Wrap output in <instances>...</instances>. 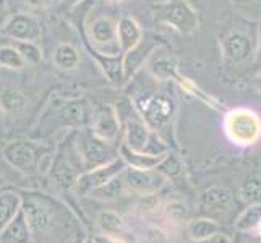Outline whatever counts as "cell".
Listing matches in <instances>:
<instances>
[{
    "label": "cell",
    "mask_w": 261,
    "mask_h": 243,
    "mask_svg": "<svg viewBox=\"0 0 261 243\" xmlns=\"http://www.w3.org/2000/svg\"><path fill=\"white\" fill-rule=\"evenodd\" d=\"M224 128H226L227 137L242 146L253 145L261 137V120L250 109L230 111L224 122Z\"/></svg>",
    "instance_id": "6da1fadb"
},
{
    "label": "cell",
    "mask_w": 261,
    "mask_h": 243,
    "mask_svg": "<svg viewBox=\"0 0 261 243\" xmlns=\"http://www.w3.org/2000/svg\"><path fill=\"white\" fill-rule=\"evenodd\" d=\"M44 154H46V151L42 146L28 140L10 141L4 148V159L23 174L36 172Z\"/></svg>",
    "instance_id": "7a4b0ae2"
},
{
    "label": "cell",
    "mask_w": 261,
    "mask_h": 243,
    "mask_svg": "<svg viewBox=\"0 0 261 243\" xmlns=\"http://www.w3.org/2000/svg\"><path fill=\"white\" fill-rule=\"evenodd\" d=\"M76 151L88 170L112 162L111 149L107 148L106 141L97 138L94 133H88V131L80 133V137L76 140Z\"/></svg>",
    "instance_id": "3957f363"
},
{
    "label": "cell",
    "mask_w": 261,
    "mask_h": 243,
    "mask_svg": "<svg viewBox=\"0 0 261 243\" xmlns=\"http://www.w3.org/2000/svg\"><path fill=\"white\" fill-rule=\"evenodd\" d=\"M2 36H7L13 41H31L36 42L42 34L41 23L33 15L16 13L8 18V21L0 31Z\"/></svg>",
    "instance_id": "277c9868"
},
{
    "label": "cell",
    "mask_w": 261,
    "mask_h": 243,
    "mask_svg": "<svg viewBox=\"0 0 261 243\" xmlns=\"http://www.w3.org/2000/svg\"><path fill=\"white\" fill-rule=\"evenodd\" d=\"M119 172H120V164L117 160H112L106 166L88 170L86 174L78 177L76 183H75L76 192L82 193V195L89 193L91 190H94V188L101 186V185L109 182V180H112Z\"/></svg>",
    "instance_id": "5b68a950"
},
{
    "label": "cell",
    "mask_w": 261,
    "mask_h": 243,
    "mask_svg": "<svg viewBox=\"0 0 261 243\" xmlns=\"http://www.w3.org/2000/svg\"><path fill=\"white\" fill-rule=\"evenodd\" d=\"M138 105L151 128L164 127L169 122L170 115H172V102L161 96L145 99V101H141Z\"/></svg>",
    "instance_id": "8992f818"
},
{
    "label": "cell",
    "mask_w": 261,
    "mask_h": 243,
    "mask_svg": "<svg viewBox=\"0 0 261 243\" xmlns=\"http://www.w3.org/2000/svg\"><path fill=\"white\" fill-rule=\"evenodd\" d=\"M161 18L172 24L174 28L184 31V33H190L195 26H196V16L193 13V10L188 7L185 2H172V4H167L166 5V10L161 15Z\"/></svg>",
    "instance_id": "52a82bcc"
},
{
    "label": "cell",
    "mask_w": 261,
    "mask_h": 243,
    "mask_svg": "<svg viewBox=\"0 0 261 243\" xmlns=\"http://www.w3.org/2000/svg\"><path fill=\"white\" fill-rule=\"evenodd\" d=\"M23 212L28 219L33 237H39L46 233L52 226V214L44 204L36 200L23 201Z\"/></svg>",
    "instance_id": "ba28073f"
},
{
    "label": "cell",
    "mask_w": 261,
    "mask_h": 243,
    "mask_svg": "<svg viewBox=\"0 0 261 243\" xmlns=\"http://www.w3.org/2000/svg\"><path fill=\"white\" fill-rule=\"evenodd\" d=\"M127 185L133 192L141 195H152L164 185V177L161 174H152L149 170L130 169L127 172Z\"/></svg>",
    "instance_id": "9c48e42d"
},
{
    "label": "cell",
    "mask_w": 261,
    "mask_h": 243,
    "mask_svg": "<svg viewBox=\"0 0 261 243\" xmlns=\"http://www.w3.org/2000/svg\"><path fill=\"white\" fill-rule=\"evenodd\" d=\"M31 238L33 232L21 208V211L15 215L13 221L0 232V243H30Z\"/></svg>",
    "instance_id": "30bf717a"
},
{
    "label": "cell",
    "mask_w": 261,
    "mask_h": 243,
    "mask_svg": "<svg viewBox=\"0 0 261 243\" xmlns=\"http://www.w3.org/2000/svg\"><path fill=\"white\" fill-rule=\"evenodd\" d=\"M119 119H117V114L112 107H102L101 112L97 114L94 127H93V133L96 134L97 138H101L106 143H111L117 133H119Z\"/></svg>",
    "instance_id": "8fae6325"
},
{
    "label": "cell",
    "mask_w": 261,
    "mask_h": 243,
    "mask_svg": "<svg viewBox=\"0 0 261 243\" xmlns=\"http://www.w3.org/2000/svg\"><path fill=\"white\" fill-rule=\"evenodd\" d=\"M89 38L97 47L111 46L119 42V33H117V23L111 18H97L89 28Z\"/></svg>",
    "instance_id": "7c38bea8"
},
{
    "label": "cell",
    "mask_w": 261,
    "mask_h": 243,
    "mask_svg": "<svg viewBox=\"0 0 261 243\" xmlns=\"http://www.w3.org/2000/svg\"><path fill=\"white\" fill-rule=\"evenodd\" d=\"M23 208V198L15 192L0 193V232H2L13 218Z\"/></svg>",
    "instance_id": "4fadbf2b"
},
{
    "label": "cell",
    "mask_w": 261,
    "mask_h": 243,
    "mask_svg": "<svg viewBox=\"0 0 261 243\" xmlns=\"http://www.w3.org/2000/svg\"><path fill=\"white\" fill-rule=\"evenodd\" d=\"M122 157L127 160L133 169L151 170V169L158 167L166 156L164 154L152 156V154H146V152H138V151L130 149L127 145H123L122 146Z\"/></svg>",
    "instance_id": "5bb4252c"
},
{
    "label": "cell",
    "mask_w": 261,
    "mask_h": 243,
    "mask_svg": "<svg viewBox=\"0 0 261 243\" xmlns=\"http://www.w3.org/2000/svg\"><path fill=\"white\" fill-rule=\"evenodd\" d=\"M117 33H119V42L125 50L133 49L141 39V30L133 18H122L117 23Z\"/></svg>",
    "instance_id": "9a60e30c"
},
{
    "label": "cell",
    "mask_w": 261,
    "mask_h": 243,
    "mask_svg": "<svg viewBox=\"0 0 261 243\" xmlns=\"http://www.w3.org/2000/svg\"><path fill=\"white\" fill-rule=\"evenodd\" d=\"M0 107L7 114H21L28 107V97L15 88H5L0 93Z\"/></svg>",
    "instance_id": "2e32d148"
},
{
    "label": "cell",
    "mask_w": 261,
    "mask_h": 243,
    "mask_svg": "<svg viewBox=\"0 0 261 243\" xmlns=\"http://www.w3.org/2000/svg\"><path fill=\"white\" fill-rule=\"evenodd\" d=\"M59 119L64 125H73L80 127L88 120V109L85 102H67L59 111Z\"/></svg>",
    "instance_id": "e0dca14e"
},
{
    "label": "cell",
    "mask_w": 261,
    "mask_h": 243,
    "mask_svg": "<svg viewBox=\"0 0 261 243\" xmlns=\"http://www.w3.org/2000/svg\"><path fill=\"white\" fill-rule=\"evenodd\" d=\"M224 49H226V53L232 60H242L248 56L250 44L244 34L230 33L227 38L224 39Z\"/></svg>",
    "instance_id": "ac0fdd59"
},
{
    "label": "cell",
    "mask_w": 261,
    "mask_h": 243,
    "mask_svg": "<svg viewBox=\"0 0 261 243\" xmlns=\"http://www.w3.org/2000/svg\"><path fill=\"white\" fill-rule=\"evenodd\" d=\"M52 59L56 67H59L60 70H73L80 64V53L70 44H59L54 50Z\"/></svg>",
    "instance_id": "d6986e66"
},
{
    "label": "cell",
    "mask_w": 261,
    "mask_h": 243,
    "mask_svg": "<svg viewBox=\"0 0 261 243\" xmlns=\"http://www.w3.org/2000/svg\"><path fill=\"white\" fill-rule=\"evenodd\" d=\"M149 133L148 128L143 123L138 122H130L128 123V131H127V146L133 151L145 152L148 143H149Z\"/></svg>",
    "instance_id": "ffe728a7"
},
{
    "label": "cell",
    "mask_w": 261,
    "mask_h": 243,
    "mask_svg": "<svg viewBox=\"0 0 261 243\" xmlns=\"http://www.w3.org/2000/svg\"><path fill=\"white\" fill-rule=\"evenodd\" d=\"M219 232V224L211 219H195L188 224V235L192 240L206 241Z\"/></svg>",
    "instance_id": "44dd1931"
},
{
    "label": "cell",
    "mask_w": 261,
    "mask_h": 243,
    "mask_svg": "<svg viewBox=\"0 0 261 243\" xmlns=\"http://www.w3.org/2000/svg\"><path fill=\"white\" fill-rule=\"evenodd\" d=\"M0 65L10 70H21L28 64H26V60L23 59L20 50H18L10 41L8 44L0 46Z\"/></svg>",
    "instance_id": "7402d4cb"
},
{
    "label": "cell",
    "mask_w": 261,
    "mask_h": 243,
    "mask_svg": "<svg viewBox=\"0 0 261 243\" xmlns=\"http://www.w3.org/2000/svg\"><path fill=\"white\" fill-rule=\"evenodd\" d=\"M232 201L230 190L224 186H211L203 195V203L206 206H211L213 209H222Z\"/></svg>",
    "instance_id": "603a6c76"
},
{
    "label": "cell",
    "mask_w": 261,
    "mask_h": 243,
    "mask_svg": "<svg viewBox=\"0 0 261 243\" xmlns=\"http://www.w3.org/2000/svg\"><path fill=\"white\" fill-rule=\"evenodd\" d=\"M52 177L56 178V182L65 188H70L76 183V174L73 167L70 166V162L65 159H59L56 164L52 166Z\"/></svg>",
    "instance_id": "cb8c5ba5"
},
{
    "label": "cell",
    "mask_w": 261,
    "mask_h": 243,
    "mask_svg": "<svg viewBox=\"0 0 261 243\" xmlns=\"http://www.w3.org/2000/svg\"><path fill=\"white\" fill-rule=\"evenodd\" d=\"M97 226L107 235H114V233H119L123 229V221L114 211H102L97 215Z\"/></svg>",
    "instance_id": "d4e9b609"
},
{
    "label": "cell",
    "mask_w": 261,
    "mask_h": 243,
    "mask_svg": "<svg viewBox=\"0 0 261 243\" xmlns=\"http://www.w3.org/2000/svg\"><path fill=\"white\" fill-rule=\"evenodd\" d=\"M122 192H123V180L114 177L107 183L91 190L88 195H91L93 198H99V200H114V198L120 196Z\"/></svg>",
    "instance_id": "484cf974"
},
{
    "label": "cell",
    "mask_w": 261,
    "mask_h": 243,
    "mask_svg": "<svg viewBox=\"0 0 261 243\" xmlns=\"http://www.w3.org/2000/svg\"><path fill=\"white\" fill-rule=\"evenodd\" d=\"M261 226V204H253L240 215L236 227L240 232H248Z\"/></svg>",
    "instance_id": "4316f807"
},
{
    "label": "cell",
    "mask_w": 261,
    "mask_h": 243,
    "mask_svg": "<svg viewBox=\"0 0 261 243\" xmlns=\"http://www.w3.org/2000/svg\"><path fill=\"white\" fill-rule=\"evenodd\" d=\"M12 44L18 50H20L23 59L26 60V64L36 65V64H39V62H41L42 53H41V49L36 46V42H31V41H13L12 39Z\"/></svg>",
    "instance_id": "83f0119b"
},
{
    "label": "cell",
    "mask_w": 261,
    "mask_h": 243,
    "mask_svg": "<svg viewBox=\"0 0 261 243\" xmlns=\"http://www.w3.org/2000/svg\"><path fill=\"white\" fill-rule=\"evenodd\" d=\"M242 198L247 203H261V182L250 180L242 186Z\"/></svg>",
    "instance_id": "f1b7e54d"
},
{
    "label": "cell",
    "mask_w": 261,
    "mask_h": 243,
    "mask_svg": "<svg viewBox=\"0 0 261 243\" xmlns=\"http://www.w3.org/2000/svg\"><path fill=\"white\" fill-rule=\"evenodd\" d=\"M166 214L175 222H182L188 218V208L182 201H172L166 204Z\"/></svg>",
    "instance_id": "f546056e"
},
{
    "label": "cell",
    "mask_w": 261,
    "mask_h": 243,
    "mask_svg": "<svg viewBox=\"0 0 261 243\" xmlns=\"http://www.w3.org/2000/svg\"><path fill=\"white\" fill-rule=\"evenodd\" d=\"M158 169H159V172H164L170 177H174L180 174V169L182 167H180V162L175 157H164L163 162L158 166Z\"/></svg>",
    "instance_id": "4dcf8cb0"
},
{
    "label": "cell",
    "mask_w": 261,
    "mask_h": 243,
    "mask_svg": "<svg viewBox=\"0 0 261 243\" xmlns=\"http://www.w3.org/2000/svg\"><path fill=\"white\" fill-rule=\"evenodd\" d=\"M156 206H158V200H156L154 193H152V195H145V200L141 201L140 208H141V209L149 211V209H154Z\"/></svg>",
    "instance_id": "1f68e13d"
},
{
    "label": "cell",
    "mask_w": 261,
    "mask_h": 243,
    "mask_svg": "<svg viewBox=\"0 0 261 243\" xmlns=\"http://www.w3.org/2000/svg\"><path fill=\"white\" fill-rule=\"evenodd\" d=\"M10 18V13H8V7H7V0H0V31L5 26V23Z\"/></svg>",
    "instance_id": "d6a6232c"
},
{
    "label": "cell",
    "mask_w": 261,
    "mask_h": 243,
    "mask_svg": "<svg viewBox=\"0 0 261 243\" xmlns=\"http://www.w3.org/2000/svg\"><path fill=\"white\" fill-rule=\"evenodd\" d=\"M23 2L33 8H46L52 4V0H23Z\"/></svg>",
    "instance_id": "836d02e7"
},
{
    "label": "cell",
    "mask_w": 261,
    "mask_h": 243,
    "mask_svg": "<svg viewBox=\"0 0 261 243\" xmlns=\"http://www.w3.org/2000/svg\"><path fill=\"white\" fill-rule=\"evenodd\" d=\"M94 238V241L96 243H125V241H122V240H119V238H114L112 235H96V237H93Z\"/></svg>",
    "instance_id": "e575fe53"
},
{
    "label": "cell",
    "mask_w": 261,
    "mask_h": 243,
    "mask_svg": "<svg viewBox=\"0 0 261 243\" xmlns=\"http://www.w3.org/2000/svg\"><path fill=\"white\" fill-rule=\"evenodd\" d=\"M204 243H230L229 237L227 235H224V233H214L213 237H210L208 240H206Z\"/></svg>",
    "instance_id": "d590c367"
},
{
    "label": "cell",
    "mask_w": 261,
    "mask_h": 243,
    "mask_svg": "<svg viewBox=\"0 0 261 243\" xmlns=\"http://www.w3.org/2000/svg\"><path fill=\"white\" fill-rule=\"evenodd\" d=\"M10 41H12L10 38H7V36H2V34H0V46H4V44H8Z\"/></svg>",
    "instance_id": "8d00e7d4"
},
{
    "label": "cell",
    "mask_w": 261,
    "mask_h": 243,
    "mask_svg": "<svg viewBox=\"0 0 261 243\" xmlns=\"http://www.w3.org/2000/svg\"><path fill=\"white\" fill-rule=\"evenodd\" d=\"M85 243H96V241H94V238H89V240H86Z\"/></svg>",
    "instance_id": "74e56055"
},
{
    "label": "cell",
    "mask_w": 261,
    "mask_h": 243,
    "mask_svg": "<svg viewBox=\"0 0 261 243\" xmlns=\"http://www.w3.org/2000/svg\"><path fill=\"white\" fill-rule=\"evenodd\" d=\"M190 243H204V241H198V240H193V241H190Z\"/></svg>",
    "instance_id": "f35d334b"
},
{
    "label": "cell",
    "mask_w": 261,
    "mask_h": 243,
    "mask_svg": "<svg viewBox=\"0 0 261 243\" xmlns=\"http://www.w3.org/2000/svg\"><path fill=\"white\" fill-rule=\"evenodd\" d=\"M259 88H261V78H259Z\"/></svg>",
    "instance_id": "ab89813d"
},
{
    "label": "cell",
    "mask_w": 261,
    "mask_h": 243,
    "mask_svg": "<svg viewBox=\"0 0 261 243\" xmlns=\"http://www.w3.org/2000/svg\"><path fill=\"white\" fill-rule=\"evenodd\" d=\"M259 233H261V226H259Z\"/></svg>",
    "instance_id": "60d3db41"
},
{
    "label": "cell",
    "mask_w": 261,
    "mask_h": 243,
    "mask_svg": "<svg viewBox=\"0 0 261 243\" xmlns=\"http://www.w3.org/2000/svg\"><path fill=\"white\" fill-rule=\"evenodd\" d=\"M114 2H119V0H114Z\"/></svg>",
    "instance_id": "b9f144b4"
}]
</instances>
